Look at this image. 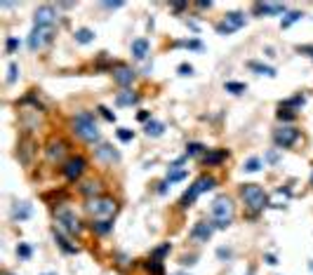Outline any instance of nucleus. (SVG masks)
<instances>
[{"label": "nucleus", "instance_id": "12", "mask_svg": "<svg viewBox=\"0 0 313 275\" xmlns=\"http://www.w3.org/2000/svg\"><path fill=\"white\" fill-rule=\"evenodd\" d=\"M66 141H61V139H52L48 144V148H45V156H48L49 162H59L61 158L66 156Z\"/></svg>", "mask_w": 313, "mask_h": 275}, {"label": "nucleus", "instance_id": "31", "mask_svg": "<svg viewBox=\"0 0 313 275\" xmlns=\"http://www.w3.org/2000/svg\"><path fill=\"white\" fill-rule=\"evenodd\" d=\"M224 87H226V92H233V94H242L247 90V85H242V83H226Z\"/></svg>", "mask_w": 313, "mask_h": 275}, {"label": "nucleus", "instance_id": "38", "mask_svg": "<svg viewBox=\"0 0 313 275\" xmlns=\"http://www.w3.org/2000/svg\"><path fill=\"white\" fill-rule=\"evenodd\" d=\"M200 151H203V146H200V144H189V146H186V158H189V156H198Z\"/></svg>", "mask_w": 313, "mask_h": 275}, {"label": "nucleus", "instance_id": "47", "mask_svg": "<svg viewBox=\"0 0 313 275\" xmlns=\"http://www.w3.org/2000/svg\"><path fill=\"white\" fill-rule=\"evenodd\" d=\"M266 160H268V162H278V153L276 151H271V153L266 156Z\"/></svg>", "mask_w": 313, "mask_h": 275}, {"label": "nucleus", "instance_id": "37", "mask_svg": "<svg viewBox=\"0 0 313 275\" xmlns=\"http://www.w3.org/2000/svg\"><path fill=\"white\" fill-rule=\"evenodd\" d=\"M17 47H19V40H17V38H7V43H5V49H7V54H12Z\"/></svg>", "mask_w": 313, "mask_h": 275}, {"label": "nucleus", "instance_id": "11", "mask_svg": "<svg viewBox=\"0 0 313 275\" xmlns=\"http://www.w3.org/2000/svg\"><path fill=\"white\" fill-rule=\"evenodd\" d=\"M33 19H36V26H57V12L52 5H40Z\"/></svg>", "mask_w": 313, "mask_h": 275}, {"label": "nucleus", "instance_id": "49", "mask_svg": "<svg viewBox=\"0 0 313 275\" xmlns=\"http://www.w3.org/2000/svg\"><path fill=\"white\" fill-rule=\"evenodd\" d=\"M184 7H186V2H174L172 5V10H184Z\"/></svg>", "mask_w": 313, "mask_h": 275}, {"label": "nucleus", "instance_id": "35", "mask_svg": "<svg viewBox=\"0 0 313 275\" xmlns=\"http://www.w3.org/2000/svg\"><path fill=\"white\" fill-rule=\"evenodd\" d=\"M304 101H306V99H304V96H292V99H288V101H285V104H280V106L283 108H288V106H304Z\"/></svg>", "mask_w": 313, "mask_h": 275}, {"label": "nucleus", "instance_id": "43", "mask_svg": "<svg viewBox=\"0 0 313 275\" xmlns=\"http://www.w3.org/2000/svg\"><path fill=\"white\" fill-rule=\"evenodd\" d=\"M231 254H233V252L226 250V247H219V250H217V256L221 259V261H226V259H231Z\"/></svg>", "mask_w": 313, "mask_h": 275}, {"label": "nucleus", "instance_id": "22", "mask_svg": "<svg viewBox=\"0 0 313 275\" xmlns=\"http://www.w3.org/2000/svg\"><path fill=\"white\" fill-rule=\"evenodd\" d=\"M54 240H57V245L61 247V252H66V254H78V247H75V245H71V242L64 238L57 228H54Z\"/></svg>", "mask_w": 313, "mask_h": 275}, {"label": "nucleus", "instance_id": "33", "mask_svg": "<svg viewBox=\"0 0 313 275\" xmlns=\"http://www.w3.org/2000/svg\"><path fill=\"white\" fill-rule=\"evenodd\" d=\"M297 115L289 111V108H283L280 106V111H278V120H285V122H289V120H294Z\"/></svg>", "mask_w": 313, "mask_h": 275}, {"label": "nucleus", "instance_id": "26", "mask_svg": "<svg viewBox=\"0 0 313 275\" xmlns=\"http://www.w3.org/2000/svg\"><path fill=\"white\" fill-rule=\"evenodd\" d=\"M83 195H87V198H92V195H99V191H101V186H99V181H87V183H83Z\"/></svg>", "mask_w": 313, "mask_h": 275}, {"label": "nucleus", "instance_id": "4", "mask_svg": "<svg viewBox=\"0 0 313 275\" xmlns=\"http://www.w3.org/2000/svg\"><path fill=\"white\" fill-rule=\"evenodd\" d=\"M215 186H217V179H215V177H207V174L198 177V179H195L191 186H189V191L181 195L179 205L184 207V209H186V207H191V205L198 200V195H203L205 191H212Z\"/></svg>", "mask_w": 313, "mask_h": 275}, {"label": "nucleus", "instance_id": "5", "mask_svg": "<svg viewBox=\"0 0 313 275\" xmlns=\"http://www.w3.org/2000/svg\"><path fill=\"white\" fill-rule=\"evenodd\" d=\"M241 195H242V200H245V205L252 212H262L266 205H268V195L264 193V188L259 183H242Z\"/></svg>", "mask_w": 313, "mask_h": 275}, {"label": "nucleus", "instance_id": "36", "mask_svg": "<svg viewBox=\"0 0 313 275\" xmlns=\"http://www.w3.org/2000/svg\"><path fill=\"white\" fill-rule=\"evenodd\" d=\"M132 130H127V127H120V130H118V139H120V141H132Z\"/></svg>", "mask_w": 313, "mask_h": 275}, {"label": "nucleus", "instance_id": "13", "mask_svg": "<svg viewBox=\"0 0 313 275\" xmlns=\"http://www.w3.org/2000/svg\"><path fill=\"white\" fill-rule=\"evenodd\" d=\"M212 233H215V224H210V221H198L191 228V238L198 240V242H207L212 238Z\"/></svg>", "mask_w": 313, "mask_h": 275}, {"label": "nucleus", "instance_id": "1", "mask_svg": "<svg viewBox=\"0 0 313 275\" xmlns=\"http://www.w3.org/2000/svg\"><path fill=\"white\" fill-rule=\"evenodd\" d=\"M71 130L75 137H80L83 141H99V125H96V120L92 113H87V111H83V113H78L75 118L71 120Z\"/></svg>", "mask_w": 313, "mask_h": 275}, {"label": "nucleus", "instance_id": "29", "mask_svg": "<svg viewBox=\"0 0 313 275\" xmlns=\"http://www.w3.org/2000/svg\"><path fill=\"white\" fill-rule=\"evenodd\" d=\"M111 228H113V224H111V221H95V224H92V230H95V233H99V235H106Z\"/></svg>", "mask_w": 313, "mask_h": 275}, {"label": "nucleus", "instance_id": "39", "mask_svg": "<svg viewBox=\"0 0 313 275\" xmlns=\"http://www.w3.org/2000/svg\"><path fill=\"white\" fill-rule=\"evenodd\" d=\"M96 111H99V113H101L104 118L109 120V122H116V113H111V111H109V108H106V106H99V108H96Z\"/></svg>", "mask_w": 313, "mask_h": 275}, {"label": "nucleus", "instance_id": "18", "mask_svg": "<svg viewBox=\"0 0 313 275\" xmlns=\"http://www.w3.org/2000/svg\"><path fill=\"white\" fill-rule=\"evenodd\" d=\"M226 158H229L226 148H217V151H207L205 158H203V162H205V165H221Z\"/></svg>", "mask_w": 313, "mask_h": 275}, {"label": "nucleus", "instance_id": "9", "mask_svg": "<svg viewBox=\"0 0 313 275\" xmlns=\"http://www.w3.org/2000/svg\"><path fill=\"white\" fill-rule=\"evenodd\" d=\"M85 169H87V160H85L83 156H73V158H69V160L64 162L61 174H64L69 181H78L80 177H83Z\"/></svg>", "mask_w": 313, "mask_h": 275}, {"label": "nucleus", "instance_id": "16", "mask_svg": "<svg viewBox=\"0 0 313 275\" xmlns=\"http://www.w3.org/2000/svg\"><path fill=\"white\" fill-rule=\"evenodd\" d=\"M288 7L283 2H254V14H285Z\"/></svg>", "mask_w": 313, "mask_h": 275}, {"label": "nucleus", "instance_id": "20", "mask_svg": "<svg viewBox=\"0 0 313 275\" xmlns=\"http://www.w3.org/2000/svg\"><path fill=\"white\" fill-rule=\"evenodd\" d=\"M116 104H118V106H132V104H139V94L125 90V92H120V94L116 96Z\"/></svg>", "mask_w": 313, "mask_h": 275}, {"label": "nucleus", "instance_id": "51", "mask_svg": "<svg viewBox=\"0 0 313 275\" xmlns=\"http://www.w3.org/2000/svg\"><path fill=\"white\" fill-rule=\"evenodd\" d=\"M45 275H52V273H45Z\"/></svg>", "mask_w": 313, "mask_h": 275}, {"label": "nucleus", "instance_id": "6", "mask_svg": "<svg viewBox=\"0 0 313 275\" xmlns=\"http://www.w3.org/2000/svg\"><path fill=\"white\" fill-rule=\"evenodd\" d=\"M54 219H57V224H59L69 235H80L83 233V221L75 216V212L71 209H66V207H59V209H54Z\"/></svg>", "mask_w": 313, "mask_h": 275}, {"label": "nucleus", "instance_id": "21", "mask_svg": "<svg viewBox=\"0 0 313 275\" xmlns=\"http://www.w3.org/2000/svg\"><path fill=\"white\" fill-rule=\"evenodd\" d=\"M31 216V205L28 203H17V207L12 209V219L14 221H24Z\"/></svg>", "mask_w": 313, "mask_h": 275}, {"label": "nucleus", "instance_id": "2", "mask_svg": "<svg viewBox=\"0 0 313 275\" xmlns=\"http://www.w3.org/2000/svg\"><path fill=\"white\" fill-rule=\"evenodd\" d=\"M85 209L95 216V221H111L113 214L118 212V203L109 198V195H96V198H90Z\"/></svg>", "mask_w": 313, "mask_h": 275}, {"label": "nucleus", "instance_id": "3", "mask_svg": "<svg viewBox=\"0 0 313 275\" xmlns=\"http://www.w3.org/2000/svg\"><path fill=\"white\" fill-rule=\"evenodd\" d=\"M233 216H236V207H233V200L229 195L215 198V203H212V224H215V228H229Z\"/></svg>", "mask_w": 313, "mask_h": 275}, {"label": "nucleus", "instance_id": "32", "mask_svg": "<svg viewBox=\"0 0 313 275\" xmlns=\"http://www.w3.org/2000/svg\"><path fill=\"white\" fill-rule=\"evenodd\" d=\"M301 17H304V14H301V12H289L288 17L283 19V28H288V26H292V24H294V22H299Z\"/></svg>", "mask_w": 313, "mask_h": 275}, {"label": "nucleus", "instance_id": "23", "mask_svg": "<svg viewBox=\"0 0 313 275\" xmlns=\"http://www.w3.org/2000/svg\"><path fill=\"white\" fill-rule=\"evenodd\" d=\"M247 66H250L252 71H257L259 75H268V78L276 75V69H273V66H266V64H259V61H247Z\"/></svg>", "mask_w": 313, "mask_h": 275}, {"label": "nucleus", "instance_id": "19", "mask_svg": "<svg viewBox=\"0 0 313 275\" xmlns=\"http://www.w3.org/2000/svg\"><path fill=\"white\" fill-rule=\"evenodd\" d=\"M148 49H151L148 40H146V38H137V40L132 43V57L134 59H146Z\"/></svg>", "mask_w": 313, "mask_h": 275}, {"label": "nucleus", "instance_id": "15", "mask_svg": "<svg viewBox=\"0 0 313 275\" xmlns=\"http://www.w3.org/2000/svg\"><path fill=\"white\" fill-rule=\"evenodd\" d=\"M113 80L120 85V87H127V85H132V80H134V71L130 69V66L118 64V66L113 69Z\"/></svg>", "mask_w": 313, "mask_h": 275}, {"label": "nucleus", "instance_id": "44", "mask_svg": "<svg viewBox=\"0 0 313 275\" xmlns=\"http://www.w3.org/2000/svg\"><path fill=\"white\" fill-rule=\"evenodd\" d=\"M191 73H193L191 64H181V66H179V75H191Z\"/></svg>", "mask_w": 313, "mask_h": 275}, {"label": "nucleus", "instance_id": "28", "mask_svg": "<svg viewBox=\"0 0 313 275\" xmlns=\"http://www.w3.org/2000/svg\"><path fill=\"white\" fill-rule=\"evenodd\" d=\"M181 179H186V169H179V167H169L168 172V183H174V181H181Z\"/></svg>", "mask_w": 313, "mask_h": 275}, {"label": "nucleus", "instance_id": "48", "mask_svg": "<svg viewBox=\"0 0 313 275\" xmlns=\"http://www.w3.org/2000/svg\"><path fill=\"white\" fill-rule=\"evenodd\" d=\"M198 7H200V10H210V7H212V2H210V0H207V2H198Z\"/></svg>", "mask_w": 313, "mask_h": 275}, {"label": "nucleus", "instance_id": "34", "mask_svg": "<svg viewBox=\"0 0 313 275\" xmlns=\"http://www.w3.org/2000/svg\"><path fill=\"white\" fill-rule=\"evenodd\" d=\"M177 47H191V49H200V40H179L177 43Z\"/></svg>", "mask_w": 313, "mask_h": 275}, {"label": "nucleus", "instance_id": "25", "mask_svg": "<svg viewBox=\"0 0 313 275\" xmlns=\"http://www.w3.org/2000/svg\"><path fill=\"white\" fill-rule=\"evenodd\" d=\"M92 40H95V31H90V28H78V31H75V43L87 45V43H92Z\"/></svg>", "mask_w": 313, "mask_h": 275}, {"label": "nucleus", "instance_id": "40", "mask_svg": "<svg viewBox=\"0 0 313 275\" xmlns=\"http://www.w3.org/2000/svg\"><path fill=\"white\" fill-rule=\"evenodd\" d=\"M17 254H19V256H22V259H28V256H31V247H28V245H24V242H22V245H19V247H17Z\"/></svg>", "mask_w": 313, "mask_h": 275}, {"label": "nucleus", "instance_id": "8", "mask_svg": "<svg viewBox=\"0 0 313 275\" xmlns=\"http://www.w3.org/2000/svg\"><path fill=\"white\" fill-rule=\"evenodd\" d=\"M242 26H245V14L242 12H229L217 24V33L219 36H231V33L241 31Z\"/></svg>", "mask_w": 313, "mask_h": 275}, {"label": "nucleus", "instance_id": "24", "mask_svg": "<svg viewBox=\"0 0 313 275\" xmlns=\"http://www.w3.org/2000/svg\"><path fill=\"white\" fill-rule=\"evenodd\" d=\"M144 132L148 134V137H160V134L165 132V125H163V122H158V120H148Z\"/></svg>", "mask_w": 313, "mask_h": 275}, {"label": "nucleus", "instance_id": "45", "mask_svg": "<svg viewBox=\"0 0 313 275\" xmlns=\"http://www.w3.org/2000/svg\"><path fill=\"white\" fill-rule=\"evenodd\" d=\"M104 7H106V10H120L122 2H104Z\"/></svg>", "mask_w": 313, "mask_h": 275}, {"label": "nucleus", "instance_id": "46", "mask_svg": "<svg viewBox=\"0 0 313 275\" xmlns=\"http://www.w3.org/2000/svg\"><path fill=\"white\" fill-rule=\"evenodd\" d=\"M264 261L268 263V266H276V263H278V259H276V256H273V254H266V256H264Z\"/></svg>", "mask_w": 313, "mask_h": 275}, {"label": "nucleus", "instance_id": "30", "mask_svg": "<svg viewBox=\"0 0 313 275\" xmlns=\"http://www.w3.org/2000/svg\"><path fill=\"white\" fill-rule=\"evenodd\" d=\"M242 169H245V172H259V169H262V160H259V158H250V160L242 165Z\"/></svg>", "mask_w": 313, "mask_h": 275}, {"label": "nucleus", "instance_id": "41", "mask_svg": "<svg viewBox=\"0 0 313 275\" xmlns=\"http://www.w3.org/2000/svg\"><path fill=\"white\" fill-rule=\"evenodd\" d=\"M168 252H169V242H165V245H160V247L153 252V256H156V259H160V256H165Z\"/></svg>", "mask_w": 313, "mask_h": 275}, {"label": "nucleus", "instance_id": "50", "mask_svg": "<svg viewBox=\"0 0 313 275\" xmlns=\"http://www.w3.org/2000/svg\"><path fill=\"white\" fill-rule=\"evenodd\" d=\"M311 183H313V174H311Z\"/></svg>", "mask_w": 313, "mask_h": 275}, {"label": "nucleus", "instance_id": "7", "mask_svg": "<svg viewBox=\"0 0 313 275\" xmlns=\"http://www.w3.org/2000/svg\"><path fill=\"white\" fill-rule=\"evenodd\" d=\"M57 33V26H33L31 36H28V47L33 49H43L45 45L52 43V38Z\"/></svg>", "mask_w": 313, "mask_h": 275}, {"label": "nucleus", "instance_id": "27", "mask_svg": "<svg viewBox=\"0 0 313 275\" xmlns=\"http://www.w3.org/2000/svg\"><path fill=\"white\" fill-rule=\"evenodd\" d=\"M146 271L151 275H163V261L156 259V256H151V259L146 261Z\"/></svg>", "mask_w": 313, "mask_h": 275}, {"label": "nucleus", "instance_id": "14", "mask_svg": "<svg viewBox=\"0 0 313 275\" xmlns=\"http://www.w3.org/2000/svg\"><path fill=\"white\" fill-rule=\"evenodd\" d=\"M33 153H36V141H33L31 137H24V139L19 141V151H17V158H19L24 165H28V162L33 160Z\"/></svg>", "mask_w": 313, "mask_h": 275}, {"label": "nucleus", "instance_id": "17", "mask_svg": "<svg viewBox=\"0 0 313 275\" xmlns=\"http://www.w3.org/2000/svg\"><path fill=\"white\" fill-rule=\"evenodd\" d=\"M95 156H96V160H101V162H118V160H120V153L109 144L99 146V148L95 151Z\"/></svg>", "mask_w": 313, "mask_h": 275}, {"label": "nucleus", "instance_id": "42", "mask_svg": "<svg viewBox=\"0 0 313 275\" xmlns=\"http://www.w3.org/2000/svg\"><path fill=\"white\" fill-rule=\"evenodd\" d=\"M17 71H19V69H17V64H10V73H7V83H10V85L17 80Z\"/></svg>", "mask_w": 313, "mask_h": 275}, {"label": "nucleus", "instance_id": "10", "mask_svg": "<svg viewBox=\"0 0 313 275\" xmlns=\"http://www.w3.org/2000/svg\"><path fill=\"white\" fill-rule=\"evenodd\" d=\"M297 139H299V130L297 127H289V125H283V127H278L273 132V144L278 148H289Z\"/></svg>", "mask_w": 313, "mask_h": 275}]
</instances>
